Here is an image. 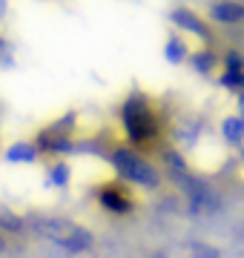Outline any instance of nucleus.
Here are the masks:
<instances>
[{"label":"nucleus","mask_w":244,"mask_h":258,"mask_svg":"<svg viewBox=\"0 0 244 258\" xmlns=\"http://www.w3.org/2000/svg\"><path fill=\"white\" fill-rule=\"evenodd\" d=\"M103 158L109 161L115 178L127 181V184L135 186V189L158 192L161 186H164V172L158 169V164H155L152 158L135 152V149L127 147V144H109L106 152H103Z\"/></svg>","instance_id":"nucleus-3"},{"label":"nucleus","mask_w":244,"mask_h":258,"mask_svg":"<svg viewBox=\"0 0 244 258\" xmlns=\"http://www.w3.org/2000/svg\"><path fill=\"white\" fill-rule=\"evenodd\" d=\"M172 181L181 186V198H184L187 218L201 221V218H210V215H221L224 212V198H221V192L204 175H198V172L190 169V172L172 178Z\"/></svg>","instance_id":"nucleus-4"},{"label":"nucleus","mask_w":244,"mask_h":258,"mask_svg":"<svg viewBox=\"0 0 244 258\" xmlns=\"http://www.w3.org/2000/svg\"><path fill=\"white\" fill-rule=\"evenodd\" d=\"M0 112H3V109H0Z\"/></svg>","instance_id":"nucleus-22"},{"label":"nucleus","mask_w":244,"mask_h":258,"mask_svg":"<svg viewBox=\"0 0 244 258\" xmlns=\"http://www.w3.org/2000/svg\"><path fill=\"white\" fill-rule=\"evenodd\" d=\"M187 63L198 78H213L216 69L221 66V60H218V52L213 46H201V49H193V52H190Z\"/></svg>","instance_id":"nucleus-9"},{"label":"nucleus","mask_w":244,"mask_h":258,"mask_svg":"<svg viewBox=\"0 0 244 258\" xmlns=\"http://www.w3.org/2000/svg\"><path fill=\"white\" fill-rule=\"evenodd\" d=\"M184 252H187V258H224V252L218 247H213L210 241H198V238H190L184 244Z\"/></svg>","instance_id":"nucleus-15"},{"label":"nucleus","mask_w":244,"mask_h":258,"mask_svg":"<svg viewBox=\"0 0 244 258\" xmlns=\"http://www.w3.org/2000/svg\"><path fill=\"white\" fill-rule=\"evenodd\" d=\"M6 12H9V0H0V20L6 18Z\"/></svg>","instance_id":"nucleus-20"},{"label":"nucleus","mask_w":244,"mask_h":258,"mask_svg":"<svg viewBox=\"0 0 244 258\" xmlns=\"http://www.w3.org/2000/svg\"><path fill=\"white\" fill-rule=\"evenodd\" d=\"M207 23L218 26H241L244 23V0H210Z\"/></svg>","instance_id":"nucleus-8"},{"label":"nucleus","mask_w":244,"mask_h":258,"mask_svg":"<svg viewBox=\"0 0 244 258\" xmlns=\"http://www.w3.org/2000/svg\"><path fill=\"white\" fill-rule=\"evenodd\" d=\"M6 252H9V238H6V235H0V258L6 255Z\"/></svg>","instance_id":"nucleus-19"},{"label":"nucleus","mask_w":244,"mask_h":258,"mask_svg":"<svg viewBox=\"0 0 244 258\" xmlns=\"http://www.w3.org/2000/svg\"><path fill=\"white\" fill-rule=\"evenodd\" d=\"M118 126H121L127 147H132L135 152L150 158L152 152H158V147L164 144V132H167V120L158 109V101H152L144 89H130L121 98L118 109H115Z\"/></svg>","instance_id":"nucleus-1"},{"label":"nucleus","mask_w":244,"mask_h":258,"mask_svg":"<svg viewBox=\"0 0 244 258\" xmlns=\"http://www.w3.org/2000/svg\"><path fill=\"white\" fill-rule=\"evenodd\" d=\"M95 201L106 215H115V218H130L138 212V192L135 186H130L121 178H103L95 184Z\"/></svg>","instance_id":"nucleus-5"},{"label":"nucleus","mask_w":244,"mask_h":258,"mask_svg":"<svg viewBox=\"0 0 244 258\" xmlns=\"http://www.w3.org/2000/svg\"><path fill=\"white\" fill-rule=\"evenodd\" d=\"M167 18H169V23H172V32L198 37L204 46H210V43H213V35H216V32L210 29V23H207L204 15H201V12H196L193 6H172Z\"/></svg>","instance_id":"nucleus-7"},{"label":"nucleus","mask_w":244,"mask_h":258,"mask_svg":"<svg viewBox=\"0 0 244 258\" xmlns=\"http://www.w3.org/2000/svg\"><path fill=\"white\" fill-rule=\"evenodd\" d=\"M216 83L230 95H241L244 92V72H221L216 78Z\"/></svg>","instance_id":"nucleus-16"},{"label":"nucleus","mask_w":244,"mask_h":258,"mask_svg":"<svg viewBox=\"0 0 244 258\" xmlns=\"http://www.w3.org/2000/svg\"><path fill=\"white\" fill-rule=\"evenodd\" d=\"M32 144H35V149H38V155H46L49 161H57V158H66V155H72V152H78L75 135H69V132H64V129H57L52 120L43 123V126L35 132Z\"/></svg>","instance_id":"nucleus-6"},{"label":"nucleus","mask_w":244,"mask_h":258,"mask_svg":"<svg viewBox=\"0 0 244 258\" xmlns=\"http://www.w3.org/2000/svg\"><path fill=\"white\" fill-rule=\"evenodd\" d=\"M26 227L38 238L49 241L52 247L64 249L69 255H86L95 249V232L84 224L72 221L66 215H49V212H35L26 215Z\"/></svg>","instance_id":"nucleus-2"},{"label":"nucleus","mask_w":244,"mask_h":258,"mask_svg":"<svg viewBox=\"0 0 244 258\" xmlns=\"http://www.w3.org/2000/svg\"><path fill=\"white\" fill-rule=\"evenodd\" d=\"M26 215L18 210H12L9 204H0V235L6 238H20L26 232Z\"/></svg>","instance_id":"nucleus-12"},{"label":"nucleus","mask_w":244,"mask_h":258,"mask_svg":"<svg viewBox=\"0 0 244 258\" xmlns=\"http://www.w3.org/2000/svg\"><path fill=\"white\" fill-rule=\"evenodd\" d=\"M9 66H15V46L9 37L0 35V69H9Z\"/></svg>","instance_id":"nucleus-18"},{"label":"nucleus","mask_w":244,"mask_h":258,"mask_svg":"<svg viewBox=\"0 0 244 258\" xmlns=\"http://www.w3.org/2000/svg\"><path fill=\"white\" fill-rule=\"evenodd\" d=\"M238 158H241V164H244V147H238Z\"/></svg>","instance_id":"nucleus-21"},{"label":"nucleus","mask_w":244,"mask_h":258,"mask_svg":"<svg viewBox=\"0 0 244 258\" xmlns=\"http://www.w3.org/2000/svg\"><path fill=\"white\" fill-rule=\"evenodd\" d=\"M38 149L29 141H12L9 147H3V161L12 166H26V164H38Z\"/></svg>","instance_id":"nucleus-11"},{"label":"nucleus","mask_w":244,"mask_h":258,"mask_svg":"<svg viewBox=\"0 0 244 258\" xmlns=\"http://www.w3.org/2000/svg\"><path fill=\"white\" fill-rule=\"evenodd\" d=\"M190 43H187V37L178 35V32H169L167 37H164V60L172 66H181V63H187V57H190Z\"/></svg>","instance_id":"nucleus-14"},{"label":"nucleus","mask_w":244,"mask_h":258,"mask_svg":"<svg viewBox=\"0 0 244 258\" xmlns=\"http://www.w3.org/2000/svg\"><path fill=\"white\" fill-rule=\"evenodd\" d=\"M224 72H244V52L241 49H227L224 55H218Z\"/></svg>","instance_id":"nucleus-17"},{"label":"nucleus","mask_w":244,"mask_h":258,"mask_svg":"<svg viewBox=\"0 0 244 258\" xmlns=\"http://www.w3.org/2000/svg\"><path fill=\"white\" fill-rule=\"evenodd\" d=\"M43 184H46L49 189H60V192L69 189V184H72V166H69L66 158L49 161V164L43 166Z\"/></svg>","instance_id":"nucleus-10"},{"label":"nucleus","mask_w":244,"mask_h":258,"mask_svg":"<svg viewBox=\"0 0 244 258\" xmlns=\"http://www.w3.org/2000/svg\"><path fill=\"white\" fill-rule=\"evenodd\" d=\"M218 132H221V141H224L227 147H233V149L244 147V118L238 112L224 115L221 123H218Z\"/></svg>","instance_id":"nucleus-13"}]
</instances>
